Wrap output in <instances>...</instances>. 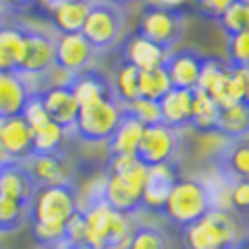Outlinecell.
Instances as JSON below:
<instances>
[{
  "label": "cell",
  "instance_id": "b9f144b4",
  "mask_svg": "<svg viewBox=\"0 0 249 249\" xmlns=\"http://www.w3.org/2000/svg\"><path fill=\"white\" fill-rule=\"evenodd\" d=\"M40 249H68V247L61 242V245H49V247H40Z\"/></svg>",
  "mask_w": 249,
  "mask_h": 249
},
{
  "label": "cell",
  "instance_id": "5b68a950",
  "mask_svg": "<svg viewBox=\"0 0 249 249\" xmlns=\"http://www.w3.org/2000/svg\"><path fill=\"white\" fill-rule=\"evenodd\" d=\"M126 12L121 2H91L82 35L96 52L114 49L124 37Z\"/></svg>",
  "mask_w": 249,
  "mask_h": 249
},
{
  "label": "cell",
  "instance_id": "603a6c76",
  "mask_svg": "<svg viewBox=\"0 0 249 249\" xmlns=\"http://www.w3.org/2000/svg\"><path fill=\"white\" fill-rule=\"evenodd\" d=\"M142 133H144V126L138 119H133L130 114L124 112V117H121L114 135L107 142L109 156H135L138 147H140Z\"/></svg>",
  "mask_w": 249,
  "mask_h": 249
},
{
  "label": "cell",
  "instance_id": "8992f818",
  "mask_svg": "<svg viewBox=\"0 0 249 249\" xmlns=\"http://www.w3.org/2000/svg\"><path fill=\"white\" fill-rule=\"evenodd\" d=\"M147 168L138 163L121 175H105L103 182V198L121 217H138L142 210V186H144Z\"/></svg>",
  "mask_w": 249,
  "mask_h": 249
},
{
  "label": "cell",
  "instance_id": "6da1fadb",
  "mask_svg": "<svg viewBox=\"0 0 249 249\" xmlns=\"http://www.w3.org/2000/svg\"><path fill=\"white\" fill-rule=\"evenodd\" d=\"M79 212L75 186H35L28 203V224L40 247L61 245L65 224Z\"/></svg>",
  "mask_w": 249,
  "mask_h": 249
},
{
  "label": "cell",
  "instance_id": "2e32d148",
  "mask_svg": "<svg viewBox=\"0 0 249 249\" xmlns=\"http://www.w3.org/2000/svg\"><path fill=\"white\" fill-rule=\"evenodd\" d=\"M168 54H170V52H163L161 47H156L154 42L144 40L140 33H130L128 37L124 40V47H121V56H124L121 61L133 65L138 72H147V70L163 68Z\"/></svg>",
  "mask_w": 249,
  "mask_h": 249
},
{
  "label": "cell",
  "instance_id": "3957f363",
  "mask_svg": "<svg viewBox=\"0 0 249 249\" xmlns=\"http://www.w3.org/2000/svg\"><path fill=\"white\" fill-rule=\"evenodd\" d=\"M184 5L182 2H149L140 14L138 31L144 40L161 47L163 52H173L184 35Z\"/></svg>",
  "mask_w": 249,
  "mask_h": 249
},
{
  "label": "cell",
  "instance_id": "e0dca14e",
  "mask_svg": "<svg viewBox=\"0 0 249 249\" xmlns=\"http://www.w3.org/2000/svg\"><path fill=\"white\" fill-rule=\"evenodd\" d=\"M70 91L75 96L79 107H89V105H98L105 100H114L112 98V87H109V77L103 75L96 68H89L79 75H72L70 82Z\"/></svg>",
  "mask_w": 249,
  "mask_h": 249
},
{
  "label": "cell",
  "instance_id": "f6af8a7d",
  "mask_svg": "<svg viewBox=\"0 0 249 249\" xmlns=\"http://www.w3.org/2000/svg\"><path fill=\"white\" fill-rule=\"evenodd\" d=\"M0 249H2V247H0Z\"/></svg>",
  "mask_w": 249,
  "mask_h": 249
},
{
  "label": "cell",
  "instance_id": "d6986e66",
  "mask_svg": "<svg viewBox=\"0 0 249 249\" xmlns=\"http://www.w3.org/2000/svg\"><path fill=\"white\" fill-rule=\"evenodd\" d=\"M196 89H170L165 96L159 100V112H161V124L170 126L175 130L189 128L191 121V105H194Z\"/></svg>",
  "mask_w": 249,
  "mask_h": 249
},
{
  "label": "cell",
  "instance_id": "7a4b0ae2",
  "mask_svg": "<svg viewBox=\"0 0 249 249\" xmlns=\"http://www.w3.org/2000/svg\"><path fill=\"white\" fill-rule=\"evenodd\" d=\"M182 242L184 249H247V231L231 210H210L182 231Z\"/></svg>",
  "mask_w": 249,
  "mask_h": 249
},
{
  "label": "cell",
  "instance_id": "83f0119b",
  "mask_svg": "<svg viewBox=\"0 0 249 249\" xmlns=\"http://www.w3.org/2000/svg\"><path fill=\"white\" fill-rule=\"evenodd\" d=\"M217 119H219V107L214 105V100L207 96V93L196 89L189 128L198 130V133H214L217 130Z\"/></svg>",
  "mask_w": 249,
  "mask_h": 249
},
{
  "label": "cell",
  "instance_id": "ffe728a7",
  "mask_svg": "<svg viewBox=\"0 0 249 249\" xmlns=\"http://www.w3.org/2000/svg\"><path fill=\"white\" fill-rule=\"evenodd\" d=\"M31 89L19 72H0V119L21 117Z\"/></svg>",
  "mask_w": 249,
  "mask_h": 249
},
{
  "label": "cell",
  "instance_id": "9c48e42d",
  "mask_svg": "<svg viewBox=\"0 0 249 249\" xmlns=\"http://www.w3.org/2000/svg\"><path fill=\"white\" fill-rule=\"evenodd\" d=\"M35 186H75L77 173L72 161L61 154H33L23 161Z\"/></svg>",
  "mask_w": 249,
  "mask_h": 249
},
{
  "label": "cell",
  "instance_id": "52a82bcc",
  "mask_svg": "<svg viewBox=\"0 0 249 249\" xmlns=\"http://www.w3.org/2000/svg\"><path fill=\"white\" fill-rule=\"evenodd\" d=\"M121 117H124V107L117 105L114 100L79 107L75 126L70 133H75V138H79L87 144H107L119 126Z\"/></svg>",
  "mask_w": 249,
  "mask_h": 249
},
{
  "label": "cell",
  "instance_id": "8d00e7d4",
  "mask_svg": "<svg viewBox=\"0 0 249 249\" xmlns=\"http://www.w3.org/2000/svg\"><path fill=\"white\" fill-rule=\"evenodd\" d=\"M228 210L235 217L249 214V182L247 179H233L231 182V189H228Z\"/></svg>",
  "mask_w": 249,
  "mask_h": 249
},
{
  "label": "cell",
  "instance_id": "60d3db41",
  "mask_svg": "<svg viewBox=\"0 0 249 249\" xmlns=\"http://www.w3.org/2000/svg\"><path fill=\"white\" fill-rule=\"evenodd\" d=\"M245 72V105L249 107V70H242Z\"/></svg>",
  "mask_w": 249,
  "mask_h": 249
},
{
  "label": "cell",
  "instance_id": "7402d4cb",
  "mask_svg": "<svg viewBox=\"0 0 249 249\" xmlns=\"http://www.w3.org/2000/svg\"><path fill=\"white\" fill-rule=\"evenodd\" d=\"M26 47V31L19 23H0V72H19Z\"/></svg>",
  "mask_w": 249,
  "mask_h": 249
},
{
  "label": "cell",
  "instance_id": "e575fe53",
  "mask_svg": "<svg viewBox=\"0 0 249 249\" xmlns=\"http://www.w3.org/2000/svg\"><path fill=\"white\" fill-rule=\"evenodd\" d=\"M126 114H130L133 119H138L147 128V126H156V124H161V112H159V103H154V100H147V98H138V100H133L130 105L124 107Z\"/></svg>",
  "mask_w": 249,
  "mask_h": 249
},
{
  "label": "cell",
  "instance_id": "ee69618b",
  "mask_svg": "<svg viewBox=\"0 0 249 249\" xmlns=\"http://www.w3.org/2000/svg\"><path fill=\"white\" fill-rule=\"evenodd\" d=\"M70 249H93L91 245H79V247H70Z\"/></svg>",
  "mask_w": 249,
  "mask_h": 249
},
{
  "label": "cell",
  "instance_id": "484cf974",
  "mask_svg": "<svg viewBox=\"0 0 249 249\" xmlns=\"http://www.w3.org/2000/svg\"><path fill=\"white\" fill-rule=\"evenodd\" d=\"M217 135L226 138L228 142H240L249 138V107L245 103L233 105V107L219 109L217 119Z\"/></svg>",
  "mask_w": 249,
  "mask_h": 249
},
{
  "label": "cell",
  "instance_id": "30bf717a",
  "mask_svg": "<svg viewBox=\"0 0 249 249\" xmlns=\"http://www.w3.org/2000/svg\"><path fill=\"white\" fill-rule=\"evenodd\" d=\"M26 47H23V58L19 75L42 79L54 70V35H47L35 28H26Z\"/></svg>",
  "mask_w": 249,
  "mask_h": 249
},
{
  "label": "cell",
  "instance_id": "74e56055",
  "mask_svg": "<svg viewBox=\"0 0 249 249\" xmlns=\"http://www.w3.org/2000/svg\"><path fill=\"white\" fill-rule=\"evenodd\" d=\"M63 245L68 249H70V247H79V245H89V242H87V226H84V219H82V214H79V212H77L75 217L65 224Z\"/></svg>",
  "mask_w": 249,
  "mask_h": 249
},
{
  "label": "cell",
  "instance_id": "9a60e30c",
  "mask_svg": "<svg viewBox=\"0 0 249 249\" xmlns=\"http://www.w3.org/2000/svg\"><path fill=\"white\" fill-rule=\"evenodd\" d=\"M0 152L12 163H23L33 156L31 128L21 117L0 119Z\"/></svg>",
  "mask_w": 249,
  "mask_h": 249
},
{
  "label": "cell",
  "instance_id": "277c9868",
  "mask_svg": "<svg viewBox=\"0 0 249 249\" xmlns=\"http://www.w3.org/2000/svg\"><path fill=\"white\" fill-rule=\"evenodd\" d=\"M210 210H212V200H210L205 182L196 177H179L161 214L173 226L184 231L191 224L200 221Z\"/></svg>",
  "mask_w": 249,
  "mask_h": 249
},
{
  "label": "cell",
  "instance_id": "f546056e",
  "mask_svg": "<svg viewBox=\"0 0 249 249\" xmlns=\"http://www.w3.org/2000/svg\"><path fill=\"white\" fill-rule=\"evenodd\" d=\"M126 249H170V240L163 228L140 221L133 226V235Z\"/></svg>",
  "mask_w": 249,
  "mask_h": 249
},
{
  "label": "cell",
  "instance_id": "cb8c5ba5",
  "mask_svg": "<svg viewBox=\"0 0 249 249\" xmlns=\"http://www.w3.org/2000/svg\"><path fill=\"white\" fill-rule=\"evenodd\" d=\"M217 170L231 179H247L249 182V140L228 142L219 152Z\"/></svg>",
  "mask_w": 249,
  "mask_h": 249
},
{
  "label": "cell",
  "instance_id": "44dd1931",
  "mask_svg": "<svg viewBox=\"0 0 249 249\" xmlns=\"http://www.w3.org/2000/svg\"><path fill=\"white\" fill-rule=\"evenodd\" d=\"M35 191L31 175L26 173L23 163H12L7 161L0 168V198H7L14 203L28 205Z\"/></svg>",
  "mask_w": 249,
  "mask_h": 249
},
{
  "label": "cell",
  "instance_id": "d590c367",
  "mask_svg": "<svg viewBox=\"0 0 249 249\" xmlns=\"http://www.w3.org/2000/svg\"><path fill=\"white\" fill-rule=\"evenodd\" d=\"M226 72V63L219 61V58H212V56H205L203 61V70H200V77H198V91L203 93H210L212 89L219 84V79Z\"/></svg>",
  "mask_w": 249,
  "mask_h": 249
},
{
  "label": "cell",
  "instance_id": "d6a6232c",
  "mask_svg": "<svg viewBox=\"0 0 249 249\" xmlns=\"http://www.w3.org/2000/svg\"><path fill=\"white\" fill-rule=\"evenodd\" d=\"M28 224V205L0 198V233H14Z\"/></svg>",
  "mask_w": 249,
  "mask_h": 249
},
{
  "label": "cell",
  "instance_id": "ac0fdd59",
  "mask_svg": "<svg viewBox=\"0 0 249 249\" xmlns=\"http://www.w3.org/2000/svg\"><path fill=\"white\" fill-rule=\"evenodd\" d=\"M37 96H40V103H42L47 117L70 133L75 126L77 112H79V105H77L72 91L68 87H47Z\"/></svg>",
  "mask_w": 249,
  "mask_h": 249
},
{
  "label": "cell",
  "instance_id": "d4e9b609",
  "mask_svg": "<svg viewBox=\"0 0 249 249\" xmlns=\"http://www.w3.org/2000/svg\"><path fill=\"white\" fill-rule=\"evenodd\" d=\"M207 96L214 100V105H217L219 109L233 107V105L245 103V72L226 65L224 77L219 79V84L212 89Z\"/></svg>",
  "mask_w": 249,
  "mask_h": 249
},
{
  "label": "cell",
  "instance_id": "ba28073f",
  "mask_svg": "<svg viewBox=\"0 0 249 249\" xmlns=\"http://www.w3.org/2000/svg\"><path fill=\"white\" fill-rule=\"evenodd\" d=\"M179 144H182V135L179 130L170 128L165 124H156V126H147L142 133L140 147L135 152V159L144 165H165V163H175L177 154H179Z\"/></svg>",
  "mask_w": 249,
  "mask_h": 249
},
{
  "label": "cell",
  "instance_id": "7bdbcfd3",
  "mask_svg": "<svg viewBox=\"0 0 249 249\" xmlns=\"http://www.w3.org/2000/svg\"><path fill=\"white\" fill-rule=\"evenodd\" d=\"M5 163H7V159H5V154L0 152V168H2V165H5Z\"/></svg>",
  "mask_w": 249,
  "mask_h": 249
},
{
  "label": "cell",
  "instance_id": "f35d334b",
  "mask_svg": "<svg viewBox=\"0 0 249 249\" xmlns=\"http://www.w3.org/2000/svg\"><path fill=\"white\" fill-rule=\"evenodd\" d=\"M21 119L28 124V128H31V130L49 121V117H47V112H44V107H42V103H40V96H37V93H33V96L28 98V103H26V107H23V112H21Z\"/></svg>",
  "mask_w": 249,
  "mask_h": 249
},
{
  "label": "cell",
  "instance_id": "f1b7e54d",
  "mask_svg": "<svg viewBox=\"0 0 249 249\" xmlns=\"http://www.w3.org/2000/svg\"><path fill=\"white\" fill-rule=\"evenodd\" d=\"M31 138H33V154H61L65 138H68V130L49 119L47 124L33 128Z\"/></svg>",
  "mask_w": 249,
  "mask_h": 249
},
{
  "label": "cell",
  "instance_id": "7c38bea8",
  "mask_svg": "<svg viewBox=\"0 0 249 249\" xmlns=\"http://www.w3.org/2000/svg\"><path fill=\"white\" fill-rule=\"evenodd\" d=\"M177 179H179V175H177V165L175 163L147 168L144 186H142V210L161 214L170 194H173L175 184H177Z\"/></svg>",
  "mask_w": 249,
  "mask_h": 249
},
{
  "label": "cell",
  "instance_id": "836d02e7",
  "mask_svg": "<svg viewBox=\"0 0 249 249\" xmlns=\"http://www.w3.org/2000/svg\"><path fill=\"white\" fill-rule=\"evenodd\" d=\"M224 63L228 68H235V70H249V31L228 37Z\"/></svg>",
  "mask_w": 249,
  "mask_h": 249
},
{
  "label": "cell",
  "instance_id": "5bb4252c",
  "mask_svg": "<svg viewBox=\"0 0 249 249\" xmlns=\"http://www.w3.org/2000/svg\"><path fill=\"white\" fill-rule=\"evenodd\" d=\"M40 7L47 10V19L54 26L56 35H72V33H82L91 2L89 0H54V2H42Z\"/></svg>",
  "mask_w": 249,
  "mask_h": 249
},
{
  "label": "cell",
  "instance_id": "8fae6325",
  "mask_svg": "<svg viewBox=\"0 0 249 249\" xmlns=\"http://www.w3.org/2000/svg\"><path fill=\"white\" fill-rule=\"evenodd\" d=\"M96 49L87 42L82 33L72 35H54V68L70 75H79L91 68L96 58Z\"/></svg>",
  "mask_w": 249,
  "mask_h": 249
},
{
  "label": "cell",
  "instance_id": "4dcf8cb0",
  "mask_svg": "<svg viewBox=\"0 0 249 249\" xmlns=\"http://www.w3.org/2000/svg\"><path fill=\"white\" fill-rule=\"evenodd\" d=\"M217 21L228 37L249 31V0H231L226 12L219 17Z\"/></svg>",
  "mask_w": 249,
  "mask_h": 249
},
{
  "label": "cell",
  "instance_id": "4316f807",
  "mask_svg": "<svg viewBox=\"0 0 249 249\" xmlns=\"http://www.w3.org/2000/svg\"><path fill=\"white\" fill-rule=\"evenodd\" d=\"M138 79H140V72H138L133 65L121 61V63L114 68V72L109 75V87H112V98H114L117 105L126 107L133 100L140 98Z\"/></svg>",
  "mask_w": 249,
  "mask_h": 249
},
{
  "label": "cell",
  "instance_id": "1f68e13d",
  "mask_svg": "<svg viewBox=\"0 0 249 249\" xmlns=\"http://www.w3.org/2000/svg\"><path fill=\"white\" fill-rule=\"evenodd\" d=\"M138 89H140V98H147V100L159 103V100L173 89V84H170V77L165 72V68H156V70L140 72Z\"/></svg>",
  "mask_w": 249,
  "mask_h": 249
},
{
  "label": "cell",
  "instance_id": "ab89813d",
  "mask_svg": "<svg viewBox=\"0 0 249 249\" xmlns=\"http://www.w3.org/2000/svg\"><path fill=\"white\" fill-rule=\"evenodd\" d=\"M231 0H207V2H198L200 12H207V19H219L226 12Z\"/></svg>",
  "mask_w": 249,
  "mask_h": 249
},
{
  "label": "cell",
  "instance_id": "4fadbf2b",
  "mask_svg": "<svg viewBox=\"0 0 249 249\" xmlns=\"http://www.w3.org/2000/svg\"><path fill=\"white\" fill-rule=\"evenodd\" d=\"M205 54H200L198 49L184 47V49H173L165 58V72L170 77L173 89H196L198 87V77L203 70Z\"/></svg>",
  "mask_w": 249,
  "mask_h": 249
}]
</instances>
